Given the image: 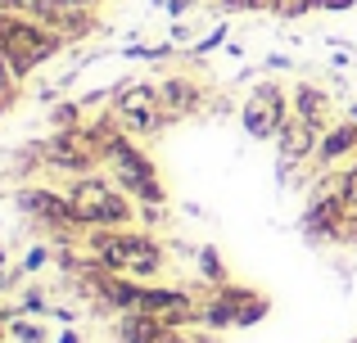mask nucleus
<instances>
[{"instance_id":"1","label":"nucleus","mask_w":357,"mask_h":343,"mask_svg":"<svg viewBox=\"0 0 357 343\" xmlns=\"http://www.w3.org/2000/svg\"><path fill=\"white\" fill-rule=\"evenodd\" d=\"M86 253H91V262H100L105 271L131 276V280H154L167 262L163 244H158L149 230H131V226L86 235Z\"/></svg>"},{"instance_id":"2","label":"nucleus","mask_w":357,"mask_h":343,"mask_svg":"<svg viewBox=\"0 0 357 343\" xmlns=\"http://www.w3.org/2000/svg\"><path fill=\"white\" fill-rule=\"evenodd\" d=\"M63 194H68L73 212L86 230H118V226H131V217H136L127 190L100 181V176H73V185Z\"/></svg>"},{"instance_id":"3","label":"nucleus","mask_w":357,"mask_h":343,"mask_svg":"<svg viewBox=\"0 0 357 343\" xmlns=\"http://www.w3.org/2000/svg\"><path fill=\"white\" fill-rule=\"evenodd\" d=\"M59 45H63V36L50 32L45 23H36V18H0V50H5L14 81L27 77L32 68H41Z\"/></svg>"},{"instance_id":"4","label":"nucleus","mask_w":357,"mask_h":343,"mask_svg":"<svg viewBox=\"0 0 357 343\" xmlns=\"http://www.w3.org/2000/svg\"><path fill=\"white\" fill-rule=\"evenodd\" d=\"M105 163L114 168V185H122L131 199H145V203H163V199H167V190L158 185L154 163H149L145 154L131 145V136L122 131V127H118V131H109V141H105Z\"/></svg>"},{"instance_id":"5","label":"nucleus","mask_w":357,"mask_h":343,"mask_svg":"<svg viewBox=\"0 0 357 343\" xmlns=\"http://www.w3.org/2000/svg\"><path fill=\"white\" fill-rule=\"evenodd\" d=\"M289 122V99L276 81H258V86L244 95L240 104V127L253 136V141H276L280 127Z\"/></svg>"},{"instance_id":"6","label":"nucleus","mask_w":357,"mask_h":343,"mask_svg":"<svg viewBox=\"0 0 357 343\" xmlns=\"http://www.w3.org/2000/svg\"><path fill=\"white\" fill-rule=\"evenodd\" d=\"M114 122L127 136H154L158 127L167 122V118H163V99H158V86H149V81L127 86L114 99Z\"/></svg>"},{"instance_id":"7","label":"nucleus","mask_w":357,"mask_h":343,"mask_svg":"<svg viewBox=\"0 0 357 343\" xmlns=\"http://www.w3.org/2000/svg\"><path fill=\"white\" fill-rule=\"evenodd\" d=\"M18 208H23L32 221L50 226L59 239H77V230H86V226L77 221V212H73L68 194L45 190V185H23V190H18Z\"/></svg>"},{"instance_id":"8","label":"nucleus","mask_w":357,"mask_h":343,"mask_svg":"<svg viewBox=\"0 0 357 343\" xmlns=\"http://www.w3.org/2000/svg\"><path fill=\"white\" fill-rule=\"evenodd\" d=\"M276 154H280V176L289 172V163H307V159H317V145H321V131H317L312 122H303V118H289L285 127H280V136L276 141Z\"/></svg>"},{"instance_id":"9","label":"nucleus","mask_w":357,"mask_h":343,"mask_svg":"<svg viewBox=\"0 0 357 343\" xmlns=\"http://www.w3.org/2000/svg\"><path fill=\"white\" fill-rule=\"evenodd\" d=\"M181 330L154 312H122L118 317V339L122 343H176Z\"/></svg>"},{"instance_id":"10","label":"nucleus","mask_w":357,"mask_h":343,"mask_svg":"<svg viewBox=\"0 0 357 343\" xmlns=\"http://www.w3.org/2000/svg\"><path fill=\"white\" fill-rule=\"evenodd\" d=\"M294 113L303 122H312L317 131H331V90L321 86H294Z\"/></svg>"},{"instance_id":"11","label":"nucleus","mask_w":357,"mask_h":343,"mask_svg":"<svg viewBox=\"0 0 357 343\" xmlns=\"http://www.w3.org/2000/svg\"><path fill=\"white\" fill-rule=\"evenodd\" d=\"M158 99H163V118L172 122V118L195 113V109H199V86H195V81H185V77H172V81H163V86H158Z\"/></svg>"},{"instance_id":"12","label":"nucleus","mask_w":357,"mask_h":343,"mask_svg":"<svg viewBox=\"0 0 357 343\" xmlns=\"http://www.w3.org/2000/svg\"><path fill=\"white\" fill-rule=\"evenodd\" d=\"M357 150V122H335L331 131H321V145H317V163L321 168H331V163H340L344 154Z\"/></svg>"},{"instance_id":"13","label":"nucleus","mask_w":357,"mask_h":343,"mask_svg":"<svg viewBox=\"0 0 357 343\" xmlns=\"http://www.w3.org/2000/svg\"><path fill=\"white\" fill-rule=\"evenodd\" d=\"M9 339H14V343H50V335H45L41 321H27V317L9 321Z\"/></svg>"},{"instance_id":"14","label":"nucleus","mask_w":357,"mask_h":343,"mask_svg":"<svg viewBox=\"0 0 357 343\" xmlns=\"http://www.w3.org/2000/svg\"><path fill=\"white\" fill-rule=\"evenodd\" d=\"M199 276H204L208 285H227V271H222L218 248H199Z\"/></svg>"},{"instance_id":"15","label":"nucleus","mask_w":357,"mask_h":343,"mask_svg":"<svg viewBox=\"0 0 357 343\" xmlns=\"http://www.w3.org/2000/svg\"><path fill=\"white\" fill-rule=\"evenodd\" d=\"M262 317H267V298H262V294H253V298L240 308V321H236V326L244 330V326H253V321H262Z\"/></svg>"},{"instance_id":"16","label":"nucleus","mask_w":357,"mask_h":343,"mask_svg":"<svg viewBox=\"0 0 357 343\" xmlns=\"http://www.w3.org/2000/svg\"><path fill=\"white\" fill-rule=\"evenodd\" d=\"M77 118H82L77 104H59L54 109V127H59V131H68V122H77Z\"/></svg>"},{"instance_id":"17","label":"nucleus","mask_w":357,"mask_h":343,"mask_svg":"<svg viewBox=\"0 0 357 343\" xmlns=\"http://www.w3.org/2000/svg\"><path fill=\"white\" fill-rule=\"evenodd\" d=\"M5 9H23V14H41L45 5H54V0H0Z\"/></svg>"},{"instance_id":"18","label":"nucleus","mask_w":357,"mask_h":343,"mask_svg":"<svg viewBox=\"0 0 357 343\" xmlns=\"http://www.w3.org/2000/svg\"><path fill=\"white\" fill-rule=\"evenodd\" d=\"M45 257H50L45 248H27V257H23V271H27V276H32V271H41V266H45Z\"/></svg>"},{"instance_id":"19","label":"nucleus","mask_w":357,"mask_h":343,"mask_svg":"<svg viewBox=\"0 0 357 343\" xmlns=\"http://www.w3.org/2000/svg\"><path fill=\"white\" fill-rule=\"evenodd\" d=\"M54 343H82V335H77V330H63V335L54 339Z\"/></svg>"},{"instance_id":"20","label":"nucleus","mask_w":357,"mask_h":343,"mask_svg":"<svg viewBox=\"0 0 357 343\" xmlns=\"http://www.w3.org/2000/svg\"><path fill=\"white\" fill-rule=\"evenodd\" d=\"M0 285H5V248H0Z\"/></svg>"},{"instance_id":"21","label":"nucleus","mask_w":357,"mask_h":343,"mask_svg":"<svg viewBox=\"0 0 357 343\" xmlns=\"http://www.w3.org/2000/svg\"><path fill=\"white\" fill-rule=\"evenodd\" d=\"M353 122H357V109H353Z\"/></svg>"}]
</instances>
